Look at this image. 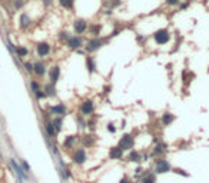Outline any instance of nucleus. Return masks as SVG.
I'll list each match as a JSON object with an SVG mask.
<instances>
[{
  "label": "nucleus",
  "mask_w": 209,
  "mask_h": 183,
  "mask_svg": "<svg viewBox=\"0 0 209 183\" xmlns=\"http://www.w3.org/2000/svg\"><path fill=\"white\" fill-rule=\"evenodd\" d=\"M152 39H153V42L158 46L168 45L171 42V32L168 29H165V27H160V29H158L155 33L152 34Z\"/></svg>",
  "instance_id": "obj_5"
},
{
  "label": "nucleus",
  "mask_w": 209,
  "mask_h": 183,
  "mask_svg": "<svg viewBox=\"0 0 209 183\" xmlns=\"http://www.w3.org/2000/svg\"><path fill=\"white\" fill-rule=\"evenodd\" d=\"M175 119H176V116L173 115V113L165 112V113H162V116H160V123L166 127V126H171L172 123L175 122Z\"/></svg>",
  "instance_id": "obj_22"
},
{
  "label": "nucleus",
  "mask_w": 209,
  "mask_h": 183,
  "mask_svg": "<svg viewBox=\"0 0 209 183\" xmlns=\"http://www.w3.org/2000/svg\"><path fill=\"white\" fill-rule=\"evenodd\" d=\"M14 53H16L17 57H27V54H29V49L26 47V46H16L14 47Z\"/></svg>",
  "instance_id": "obj_27"
},
{
  "label": "nucleus",
  "mask_w": 209,
  "mask_h": 183,
  "mask_svg": "<svg viewBox=\"0 0 209 183\" xmlns=\"http://www.w3.org/2000/svg\"><path fill=\"white\" fill-rule=\"evenodd\" d=\"M125 154L126 152L122 149L120 146H112L110 149H109V153H108V158L110 160H122V159H125Z\"/></svg>",
  "instance_id": "obj_17"
},
{
  "label": "nucleus",
  "mask_w": 209,
  "mask_h": 183,
  "mask_svg": "<svg viewBox=\"0 0 209 183\" xmlns=\"http://www.w3.org/2000/svg\"><path fill=\"white\" fill-rule=\"evenodd\" d=\"M120 32H122V29H115V30L112 32V33H110V34L108 36V39H113V37H116V36H119V33H120Z\"/></svg>",
  "instance_id": "obj_43"
},
{
  "label": "nucleus",
  "mask_w": 209,
  "mask_h": 183,
  "mask_svg": "<svg viewBox=\"0 0 209 183\" xmlns=\"http://www.w3.org/2000/svg\"><path fill=\"white\" fill-rule=\"evenodd\" d=\"M43 91H45V95H46V99H50V97H54V96L57 95V90H56V86L52 83H45L43 86Z\"/></svg>",
  "instance_id": "obj_24"
},
{
  "label": "nucleus",
  "mask_w": 209,
  "mask_h": 183,
  "mask_svg": "<svg viewBox=\"0 0 209 183\" xmlns=\"http://www.w3.org/2000/svg\"><path fill=\"white\" fill-rule=\"evenodd\" d=\"M86 127H88V130L90 132V133H93V132L96 130V127H97V122L93 120L92 117H90L89 120H86Z\"/></svg>",
  "instance_id": "obj_34"
},
{
  "label": "nucleus",
  "mask_w": 209,
  "mask_h": 183,
  "mask_svg": "<svg viewBox=\"0 0 209 183\" xmlns=\"http://www.w3.org/2000/svg\"><path fill=\"white\" fill-rule=\"evenodd\" d=\"M63 120H65V117H53V119H52V123H53L57 134L63 132Z\"/></svg>",
  "instance_id": "obj_26"
},
{
  "label": "nucleus",
  "mask_w": 209,
  "mask_h": 183,
  "mask_svg": "<svg viewBox=\"0 0 209 183\" xmlns=\"http://www.w3.org/2000/svg\"><path fill=\"white\" fill-rule=\"evenodd\" d=\"M151 153V159H159V158H165V154L168 153V145L165 142H158L152 146V150L149 152Z\"/></svg>",
  "instance_id": "obj_8"
},
{
  "label": "nucleus",
  "mask_w": 209,
  "mask_h": 183,
  "mask_svg": "<svg viewBox=\"0 0 209 183\" xmlns=\"http://www.w3.org/2000/svg\"><path fill=\"white\" fill-rule=\"evenodd\" d=\"M106 42H108V39H104V37H90L83 46L85 52L89 53V54L96 53L97 50H101L102 47H103Z\"/></svg>",
  "instance_id": "obj_4"
},
{
  "label": "nucleus",
  "mask_w": 209,
  "mask_h": 183,
  "mask_svg": "<svg viewBox=\"0 0 209 183\" xmlns=\"http://www.w3.org/2000/svg\"><path fill=\"white\" fill-rule=\"evenodd\" d=\"M69 37H70V33H69L67 30H60V32H59V34H57V39H59V40H63L65 43H66V40H67Z\"/></svg>",
  "instance_id": "obj_35"
},
{
  "label": "nucleus",
  "mask_w": 209,
  "mask_h": 183,
  "mask_svg": "<svg viewBox=\"0 0 209 183\" xmlns=\"http://www.w3.org/2000/svg\"><path fill=\"white\" fill-rule=\"evenodd\" d=\"M60 76H62V70H60V66L59 64H53V66L47 70V77H49V83L56 84L59 83L60 80Z\"/></svg>",
  "instance_id": "obj_13"
},
{
  "label": "nucleus",
  "mask_w": 209,
  "mask_h": 183,
  "mask_svg": "<svg viewBox=\"0 0 209 183\" xmlns=\"http://www.w3.org/2000/svg\"><path fill=\"white\" fill-rule=\"evenodd\" d=\"M13 7L14 9H22L23 7V4H25V0H13Z\"/></svg>",
  "instance_id": "obj_41"
},
{
  "label": "nucleus",
  "mask_w": 209,
  "mask_h": 183,
  "mask_svg": "<svg viewBox=\"0 0 209 183\" xmlns=\"http://www.w3.org/2000/svg\"><path fill=\"white\" fill-rule=\"evenodd\" d=\"M135 145H136V140H135V136L132 133H123L119 139V143H117V146H120L126 153L135 149Z\"/></svg>",
  "instance_id": "obj_7"
},
{
  "label": "nucleus",
  "mask_w": 209,
  "mask_h": 183,
  "mask_svg": "<svg viewBox=\"0 0 209 183\" xmlns=\"http://www.w3.org/2000/svg\"><path fill=\"white\" fill-rule=\"evenodd\" d=\"M136 42L140 43V45H143V42H145V37H143L142 34H138V36H136Z\"/></svg>",
  "instance_id": "obj_46"
},
{
  "label": "nucleus",
  "mask_w": 209,
  "mask_h": 183,
  "mask_svg": "<svg viewBox=\"0 0 209 183\" xmlns=\"http://www.w3.org/2000/svg\"><path fill=\"white\" fill-rule=\"evenodd\" d=\"M119 183H136V182H135V179H132L130 176L123 175V176H122V179L119 180Z\"/></svg>",
  "instance_id": "obj_40"
},
{
  "label": "nucleus",
  "mask_w": 209,
  "mask_h": 183,
  "mask_svg": "<svg viewBox=\"0 0 209 183\" xmlns=\"http://www.w3.org/2000/svg\"><path fill=\"white\" fill-rule=\"evenodd\" d=\"M110 90H112V86H109V84L103 86V95H104V96H108L109 93H110Z\"/></svg>",
  "instance_id": "obj_44"
},
{
  "label": "nucleus",
  "mask_w": 209,
  "mask_h": 183,
  "mask_svg": "<svg viewBox=\"0 0 209 183\" xmlns=\"http://www.w3.org/2000/svg\"><path fill=\"white\" fill-rule=\"evenodd\" d=\"M172 173L179 175V176H182V177H189V176H191V173H189L188 170H185L182 167H176V166H172Z\"/></svg>",
  "instance_id": "obj_29"
},
{
  "label": "nucleus",
  "mask_w": 209,
  "mask_h": 183,
  "mask_svg": "<svg viewBox=\"0 0 209 183\" xmlns=\"http://www.w3.org/2000/svg\"><path fill=\"white\" fill-rule=\"evenodd\" d=\"M189 7V2H185V3H180V10H185V9Z\"/></svg>",
  "instance_id": "obj_47"
},
{
  "label": "nucleus",
  "mask_w": 209,
  "mask_h": 183,
  "mask_svg": "<svg viewBox=\"0 0 209 183\" xmlns=\"http://www.w3.org/2000/svg\"><path fill=\"white\" fill-rule=\"evenodd\" d=\"M59 6L62 9H65V10H72V9L75 7V3L76 0H57Z\"/></svg>",
  "instance_id": "obj_28"
},
{
  "label": "nucleus",
  "mask_w": 209,
  "mask_h": 183,
  "mask_svg": "<svg viewBox=\"0 0 209 183\" xmlns=\"http://www.w3.org/2000/svg\"><path fill=\"white\" fill-rule=\"evenodd\" d=\"M106 130H108L110 134H116L117 132V126L113 123V122H109L108 125H106Z\"/></svg>",
  "instance_id": "obj_36"
},
{
  "label": "nucleus",
  "mask_w": 209,
  "mask_h": 183,
  "mask_svg": "<svg viewBox=\"0 0 209 183\" xmlns=\"http://www.w3.org/2000/svg\"><path fill=\"white\" fill-rule=\"evenodd\" d=\"M72 27H73V32L76 33V36H82V34H85L86 32H88L89 23H88V20H86V19L79 17V19H75V20H73Z\"/></svg>",
  "instance_id": "obj_10"
},
{
  "label": "nucleus",
  "mask_w": 209,
  "mask_h": 183,
  "mask_svg": "<svg viewBox=\"0 0 209 183\" xmlns=\"http://www.w3.org/2000/svg\"><path fill=\"white\" fill-rule=\"evenodd\" d=\"M103 2H110V0H103Z\"/></svg>",
  "instance_id": "obj_48"
},
{
  "label": "nucleus",
  "mask_w": 209,
  "mask_h": 183,
  "mask_svg": "<svg viewBox=\"0 0 209 183\" xmlns=\"http://www.w3.org/2000/svg\"><path fill=\"white\" fill-rule=\"evenodd\" d=\"M152 170L155 172V175H166L172 172V165L166 158H159L153 160V167Z\"/></svg>",
  "instance_id": "obj_2"
},
{
  "label": "nucleus",
  "mask_w": 209,
  "mask_h": 183,
  "mask_svg": "<svg viewBox=\"0 0 209 183\" xmlns=\"http://www.w3.org/2000/svg\"><path fill=\"white\" fill-rule=\"evenodd\" d=\"M47 112L53 117H65L67 115V112H69V109H67V106L65 103H54L47 107Z\"/></svg>",
  "instance_id": "obj_9"
},
{
  "label": "nucleus",
  "mask_w": 209,
  "mask_h": 183,
  "mask_svg": "<svg viewBox=\"0 0 209 183\" xmlns=\"http://www.w3.org/2000/svg\"><path fill=\"white\" fill-rule=\"evenodd\" d=\"M70 160L76 166H83V165H86V162H88V150L85 149V147H82V146L75 147L70 153Z\"/></svg>",
  "instance_id": "obj_1"
},
{
  "label": "nucleus",
  "mask_w": 209,
  "mask_h": 183,
  "mask_svg": "<svg viewBox=\"0 0 209 183\" xmlns=\"http://www.w3.org/2000/svg\"><path fill=\"white\" fill-rule=\"evenodd\" d=\"M79 143L85 149H90V147L95 146V136H93L92 133L82 134V136H79Z\"/></svg>",
  "instance_id": "obj_19"
},
{
  "label": "nucleus",
  "mask_w": 209,
  "mask_h": 183,
  "mask_svg": "<svg viewBox=\"0 0 209 183\" xmlns=\"http://www.w3.org/2000/svg\"><path fill=\"white\" fill-rule=\"evenodd\" d=\"M182 3V0H165V4L169 6V7H176Z\"/></svg>",
  "instance_id": "obj_38"
},
{
  "label": "nucleus",
  "mask_w": 209,
  "mask_h": 183,
  "mask_svg": "<svg viewBox=\"0 0 209 183\" xmlns=\"http://www.w3.org/2000/svg\"><path fill=\"white\" fill-rule=\"evenodd\" d=\"M19 163H20L22 169L25 170V173H27V175H32V167H30V165H29V162H27V160H25V159H20V160H19Z\"/></svg>",
  "instance_id": "obj_32"
},
{
  "label": "nucleus",
  "mask_w": 209,
  "mask_h": 183,
  "mask_svg": "<svg viewBox=\"0 0 209 183\" xmlns=\"http://www.w3.org/2000/svg\"><path fill=\"white\" fill-rule=\"evenodd\" d=\"M23 67H25L26 73L33 75V63H32V62H25V63H23Z\"/></svg>",
  "instance_id": "obj_37"
},
{
  "label": "nucleus",
  "mask_w": 209,
  "mask_h": 183,
  "mask_svg": "<svg viewBox=\"0 0 209 183\" xmlns=\"http://www.w3.org/2000/svg\"><path fill=\"white\" fill-rule=\"evenodd\" d=\"M96 110V103L92 99H85L79 104V115L83 117H90Z\"/></svg>",
  "instance_id": "obj_6"
},
{
  "label": "nucleus",
  "mask_w": 209,
  "mask_h": 183,
  "mask_svg": "<svg viewBox=\"0 0 209 183\" xmlns=\"http://www.w3.org/2000/svg\"><path fill=\"white\" fill-rule=\"evenodd\" d=\"M125 159L126 162L129 163H135V165H140L143 162V158H142V150H138V149H132L130 152L125 154Z\"/></svg>",
  "instance_id": "obj_15"
},
{
  "label": "nucleus",
  "mask_w": 209,
  "mask_h": 183,
  "mask_svg": "<svg viewBox=\"0 0 209 183\" xmlns=\"http://www.w3.org/2000/svg\"><path fill=\"white\" fill-rule=\"evenodd\" d=\"M42 84H40V82L39 80H36V79H32L30 80V90H32V93H36V91H39V90H42Z\"/></svg>",
  "instance_id": "obj_30"
},
{
  "label": "nucleus",
  "mask_w": 209,
  "mask_h": 183,
  "mask_svg": "<svg viewBox=\"0 0 209 183\" xmlns=\"http://www.w3.org/2000/svg\"><path fill=\"white\" fill-rule=\"evenodd\" d=\"M66 46H67V49H70V50H77L80 49V47H83L85 46V42H83V39H82V36H70V37L66 40Z\"/></svg>",
  "instance_id": "obj_18"
},
{
  "label": "nucleus",
  "mask_w": 209,
  "mask_h": 183,
  "mask_svg": "<svg viewBox=\"0 0 209 183\" xmlns=\"http://www.w3.org/2000/svg\"><path fill=\"white\" fill-rule=\"evenodd\" d=\"M85 63H86V69H88V72L90 73V75H93V73H96V72H97L96 62H95V59H93L90 54H89V56H86Z\"/></svg>",
  "instance_id": "obj_25"
},
{
  "label": "nucleus",
  "mask_w": 209,
  "mask_h": 183,
  "mask_svg": "<svg viewBox=\"0 0 209 183\" xmlns=\"http://www.w3.org/2000/svg\"><path fill=\"white\" fill-rule=\"evenodd\" d=\"M42 4L45 7H50L52 4H53V0H42Z\"/></svg>",
  "instance_id": "obj_45"
},
{
  "label": "nucleus",
  "mask_w": 209,
  "mask_h": 183,
  "mask_svg": "<svg viewBox=\"0 0 209 183\" xmlns=\"http://www.w3.org/2000/svg\"><path fill=\"white\" fill-rule=\"evenodd\" d=\"M122 4V0H112L110 2V9H116Z\"/></svg>",
  "instance_id": "obj_42"
},
{
  "label": "nucleus",
  "mask_w": 209,
  "mask_h": 183,
  "mask_svg": "<svg viewBox=\"0 0 209 183\" xmlns=\"http://www.w3.org/2000/svg\"><path fill=\"white\" fill-rule=\"evenodd\" d=\"M34 52L40 59H45L47 56H50L52 53V45L49 42H39L34 46Z\"/></svg>",
  "instance_id": "obj_11"
},
{
  "label": "nucleus",
  "mask_w": 209,
  "mask_h": 183,
  "mask_svg": "<svg viewBox=\"0 0 209 183\" xmlns=\"http://www.w3.org/2000/svg\"><path fill=\"white\" fill-rule=\"evenodd\" d=\"M76 126H77V129H79V130H85V129H86V120H85L83 116H80V115H77V116H76Z\"/></svg>",
  "instance_id": "obj_31"
},
{
  "label": "nucleus",
  "mask_w": 209,
  "mask_h": 183,
  "mask_svg": "<svg viewBox=\"0 0 209 183\" xmlns=\"http://www.w3.org/2000/svg\"><path fill=\"white\" fill-rule=\"evenodd\" d=\"M136 183H158V176L152 169H145L142 176L136 180Z\"/></svg>",
  "instance_id": "obj_16"
},
{
  "label": "nucleus",
  "mask_w": 209,
  "mask_h": 183,
  "mask_svg": "<svg viewBox=\"0 0 209 183\" xmlns=\"http://www.w3.org/2000/svg\"><path fill=\"white\" fill-rule=\"evenodd\" d=\"M145 172V167L142 166V165H136V167H135V170H133V177H135V182L142 176V173Z\"/></svg>",
  "instance_id": "obj_33"
},
{
  "label": "nucleus",
  "mask_w": 209,
  "mask_h": 183,
  "mask_svg": "<svg viewBox=\"0 0 209 183\" xmlns=\"http://www.w3.org/2000/svg\"><path fill=\"white\" fill-rule=\"evenodd\" d=\"M43 126H45V133H46V137H49V139H54V137L57 136L56 129H54L53 123H52V119H46V120L43 122Z\"/></svg>",
  "instance_id": "obj_20"
},
{
  "label": "nucleus",
  "mask_w": 209,
  "mask_h": 183,
  "mask_svg": "<svg viewBox=\"0 0 209 183\" xmlns=\"http://www.w3.org/2000/svg\"><path fill=\"white\" fill-rule=\"evenodd\" d=\"M102 29H103V26H102L101 23H92V25L89 26L88 32L90 33V36H92V37H101Z\"/></svg>",
  "instance_id": "obj_23"
},
{
  "label": "nucleus",
  "mask_w": 209,
  "mask_h": 183,
  "mask_svg": "<svg viewBox=\"0 0 209 183\" xmlns=\"http://www.w3.org/2000/svg\"><path fill=\"white\" fill-rule=\"evenodd\" d=\"M9 165H10L13 173H14V176H16L17 183H26L27 180L30 179V175L25 173V170H23V169H22V166H20V163L17 162L14 158L9 159Z\"/></svg>",
  "instance_id": "obj_3"
},
{
  "label": "nucleus",
  "mask_w": 209,
  "mask_h": 183,
  "mask_svg": "<svg viewBox=\"0 0 209 183\" xmlns=\"http://www.w3.org/2000/svg\"><path fill=\"white\" fill-rule=\"evenodd\" d=\"M77 143H79V136L77 134H67V136H65V139H63V143H62V147L65 150H73L75 147H77Z\"/></svg>",
  "instance_id": "obj_14"
},
{
  "label": "nucleus",
  "mask_w": 209,
  "mask_h": 183,
  "mask_svg": "<svg viewBox=\"0 0 209 183\" xmlns=\"http://www.w3.org/2000/svg\"><path fill=\"white\" fill-rule=\"evenodd\" d=\"M19 26H20L22 30H27L32 26V19H30V14L27 12H23L19 17Z\"/></svg>",
  "instance_id": "obj_21"
},
{
  "label": "nucleus",
  "mask_w": 209,
  "mask_h": 183,
  "mask_svg": "<svg viewBox=\"0 0 209 183\" xmlns=\"http://www.w3.org/2000/svg\"><path fill=\"white\" fill-rule=\"evenodd\" d=\"M47 73V64L45 60H36L33 62V75L39 79L45 77Z\"/></svg>",
  "instance_id": "obj_12"
},
{
  "label": "nucleus",
  "mask_w": 209,
  "mask_h": 183,
  "mask_svg": "<svg viewBox=\"0 0 209 183\" xmlns=\"http://www.w3.org/2000/svg\"><path fill=\"white\" fill-rule=\"evenodd\" d=\"M33 96H34V99L39 100V102H40V100H43V99H46V95H45L43 89H42V90H39V91H36Z\"/></svg>",
  "instance_id": "obj_39"
}]
</instances>
